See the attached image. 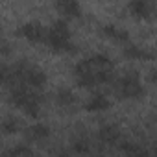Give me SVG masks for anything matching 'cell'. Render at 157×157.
Segmentation results:
<instances>
[{
  "label": "cell",
  "mask_w": 157,
  "mask_h": 157,
  "mask_svg": "<svg viewBox=\"0 0 157 157\" xmlns=\"http://www.w3.org/2000/svg\"><path fill=\"white\" fill-rule=\"evenodd\" d=\"M129 11L137 19H148L151 13V8L148 4V0H131L129 2Z\"/></svg>",
  "instance_id": "277c9868"
},
{
  "label": "cell",
  "mask_w": 157,
  "mask_h": 157,
  "mask_svg": "<svg viewBox=\"0 0 157 157\" xmlns=\"http://www.w3.org/2000/svg\"><path fill=\"white\" fill-rule=\"evenodd\" d=\"M30 153H32V150L26 146H19V148L10 150V155H30Z\"/></svg>",
  "instance_id": "d6986e66"
},
{
  "label": "cell",
  "mask_w": 157,
  "mask_h": 157,
  "mask_svg": "<svg viewBox=\"0 0 157 157\" xmlns=\"http://www.w3.org/2000/svg\"><path fill=\"white\" fill-rule=\"evenodd\" d=\"M57 102H59L61 105H70V104L74 102V94H72L68 89H63V91L57 93Z\"/></svg>",
  "instance_id": "2e32d148"
},
{
  "label": "cell",
  "mask_w": 157,
  "mask_h": 157,
  "mask_svg": "<svg viewBox=\"0 0 157 157\" xmlns=\"http://www.w3.org/2000/svg\"><path fill=\"white\" fill-rule=\"evenodd\" d=\"M98 137L102 142L105 144H115L118 139H120V131L115 128V126H104L100 131H98Z\"/></svg>",
  "instance_id": "52a82bcc"
},
{
  "label": "cell",
  "mask_w": 157,
  "mask_h": 157,
  "mask_svg": "<svg viewBox=\"0 0 157 157\" xmlns=\"http://www.w3.org/2000/svg\"><path fill=\"white\" fill-rule=\"evenodd\" d=\"M19 35H22L24 39H28L30 43H39L44 39V33H43V28L35 22H28L24 24L21 30H19Z\"/></svg>",
  "instance_id": "3957f363"
},
{
  "label": "cell",
  "mask_w": 157,
  "mask_h": 157,
  "mask_svg": "<svg viewBox=\"0 0 157 157\" xmlns=\"http://www.w3.org/2000/svg\"><path fill=\"white\" fill-rule=\"evenodd\" d=\"M124 56H126L128 59H151V57H153L150 52H144V50H140V48L135 46V44H128L126 50H124Z\"/></svg>",
  "instance_id": "30bf717a"
},
{
  "label": "cell",
  "mask_w": 157,
  "mask_h": 157,
  "mask_svg": "<svg viewBox=\"0 0 157 157\" xmlns=\"http://www.w3.org/2000/svg\"><path fill=\"white\" fill-rule=\"evenodd\" d=\"M104 33H105L107 37L115 39V41H120V43H126V41L129 39V35H128L126 32H120V30H117L115 26H105V28H104Z\"/></svg>",
  "instance_id": "7c38bea8"
},
{
  "label": "cell",
  "mask_w": 157,
  "mask_h": 157,
  "mask_svg": "<svg viewBox=\"0 0 157 157\" xmlns=\"http://www.w3.org/2000/svg\"><path fill=\"white\" fill-rule=\"evenodd\" d=\"M89 70H93V65H91V61L89 59H85V61H80V63H78L76 65V76L78 74H83V72H89Z\"/></svg>",
  "instance_id": "e0dca14e"
},
{
  "label": "cell",
  "mask_w": 157,
  "mask_h": 157,
  "mask_svg": "<svg viewBox=\"0 0 157 157\" xmlns=\"http://www.w3.org/2000/svg\"><path fill=\"white\" fill-rule=\"evenodd\" d=\"M48 46L54 50V52H70L72 50V44H70V32H68V26L67 22L63 21H57L54 22L52 30L48 32L46 39Z\"/></svg>",
  "instance_id": "6da1fadb"
},
{
  "label": "cell",
  "mask_w": 157,
  "mask_h": 157,
  "mask_svg": "<svg viewBox=\"0 0 157 157\" xmlns=\"http://www.w3.org/2000/svg\"><path fill=\"white\" fill-rule=\"evenodd\" d=\"M0 131L6 133V135H13L19 131V122L15 118H6L2 120V124H0Z\"/></svg>",
  "instance_id": "5bb4252c"
},
{
  "label": "cell",
  "mask_w": 157,
  "mask_h": 157,
  "mask_svg": "<svg viewBox=\"0 0 157 157\" xmlns=\"http://www.w3.org/2000/svg\"><path fill=\"white\" fill-rule=\"evenodd\" d=\"M33 96H35V94L28 93V91L22 87V89H17V91H13V94H11V102H13L17 107H21V109H22V107H24V105H26V104H28V102L33 98Z\"/></svg>",
  "instance_id": "9c48e42d"
},
{
  "label": "cell",
  "mask_w": 157,
  "mask_h": 157,
  "mask_svg": "<svg viewBox=\"0 0 157 157\" xmlns=\"http://www.w3.org/2000/svg\"><path fill=\"white\" fill-rule=\"evenodd\" d=\"M24 80H26L32 87H43V85L46 83V76H44V72H41V70H37V68H30V70L24 72Z\"/></svg>",
  "instance_id": "8992f818"
},
{
  "label": "cell",
  "mask_w": 157,
  "mask_h": 157,
  "mask_svg": "<svg viewBox=\"0 0 157 157\" xmlns=\"http://www.w3.org/2000/svg\"><path fill=\"white\" fill-rule=\"evenodd\" d=\"M78 83L82 87H94L96 85V78H94V72L89 70V72H83V74H78Z\"/></svg>",
  "instance_id": "4fadbf2b"
},
{
  "label": "cell",
  "mask_w": 157,
  "mask_h": 157,
  "mask_svg": "<svg viewBox=\"0 0 157 157\" xmlns=\"http://www.w3.org/2000/svg\"><path fill=\"white\" fill-rule=\"evenodd\" d=\"M57 4H59L61 13L67 15L68 19L80 17V4H78V0H57Z\"/></svg>",
  "instance_id": "5b68a950"
},
{
  "label": "cell",
  "mask_w": 157,
  "mask_h": 157,
  "mask_svg": "<svg viewBox=\"0 0 157 157\" xmlns=\"http://www.w3.org/2000/svg\"><path fill=\"white\" fill-rule=\"evenodd\" d=\"M87 150H89V146H87V140H85V139H80V140L74 142V151H76V153H83V151H87Z\"/></svg>",
  "instance_id": "ac0fdd59"
},
{
  "label": "cell",
  "mask_w": 157,
  "mask_h": 157,
  "mask_svg": "<svg viewBox=\"0 0 157 157\" xmlns=\"http://www.w3.org/2000/svg\"><path fill=\"white\" fill-rule=\"evenodd\" d=\"M109 107V100L104 96V94H96V96H93L91 98V102L85 105V109L87 111H91V113H100V111H105Z\"/></svg>",
  "instance_id": "ba28073f"
},
{
  "label": "cell",
  "mask_w": 157,
  "mask_h": 157,
  "mask_svg": "<svg viewBox=\"0 0 157 157\" xmlns=\"http://www.w3.org/2000/svg\"><path fill=\"white\" fill-rule=\"evenodd\" d=\"M89 61H91L93 68H104V67H109V65H111L109 57H107V56H104V54H96V56H94V57H91Z\"/></svg>",
  "instance_id": "9a60e30c"
},
{
  "label": "cell",
  "mask_w": 157,
  "mask_h": 157,
  "mask_svg": "<svg viewBox=\"0 0 157 157\" xmlns=\"http://www.w3.org/2000/svg\"><path fill=\"white\" fill-rule=\"evenodd\" d=\"M120 94L124 98H139L142 94V85L137 74H128L126 78L120 80Z\"/></svg>",
  "instance_id": "7a4b0ae2"
},
{
  "label": "cell",
  "mask_w": 157,
  "mask_h": 157,
  "mask_svg": "<svg viewBox=\"0 0 157 157\" xmlns=\"http://www.w3.org/2000/svg\"><path fill=\"white\" fill-rule=\"evenodd\" d=\"M48 135H50V129H48L44 124H35V126H32V129H30V137L35 139V140L48 139Z\"/></svg>",
  "instance_id": "8fae6325"
}]
</instances>
